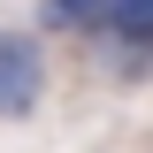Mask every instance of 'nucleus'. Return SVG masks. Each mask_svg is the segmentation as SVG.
Returning <instances> with one entry per match:
<instances>
[{
  "label": "nucleus",
  "instance_id": "nucleus-1",
  "mask_svg": "<svg viewBox=\"0 0 153 153\" xmlns=\"http://www.w3.org/2000/svg\"><path fill=\"white\" fill-rule=\"evenodd\" d=\"M46 92V54H38V38L23 31H0V123H23Z\"/></svg>",
  "mask_w": 153,
  "mask_h": 153
},
{
  "label": "nucleus",
  "instance_id": "nucleus-2",
  "mask_svg": "<svg viewBox=\"0 0 153 153\" xmlns=\"http://www.w3.org/2000/svg\"><path fill=\"white\" fill-rule=\"evenodd\" d=\"M146 8H153V0H146Z\"/></svg>",
  "mask_w": 153,
  "mask_h": 153
}]
</instances>
